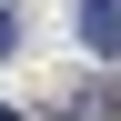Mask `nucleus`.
I'll list each match as a JSON object with an SVG mask.
<instances>
[{"label":"nucleus","instance_id":"obj_1","mask_svg":"<svg viewBox=\"0 0 121 121\" xmlns=\"http://www.w3.org/2000/svg\"><path fill=\"white\" fill-rule=\"evenodd\" d=\"M81 40H91L101 60L121 51V0H81Z\"/></svg>","mask_w":121,"mask_h":121},{"label":"nucleus","instance_id":"obj_2","mask_svg":"<svg viewBox=\"0 0 121 121\" xmlns=\"http://www.w3.org/2000/svg\"><path fill=\"white\" fill-rule=\"evenodd\" d=\"M10 51H20V20H10V10H0V60H10Z\"/></svg>","mask_w":121,"mask_h":121}]
</instances>
